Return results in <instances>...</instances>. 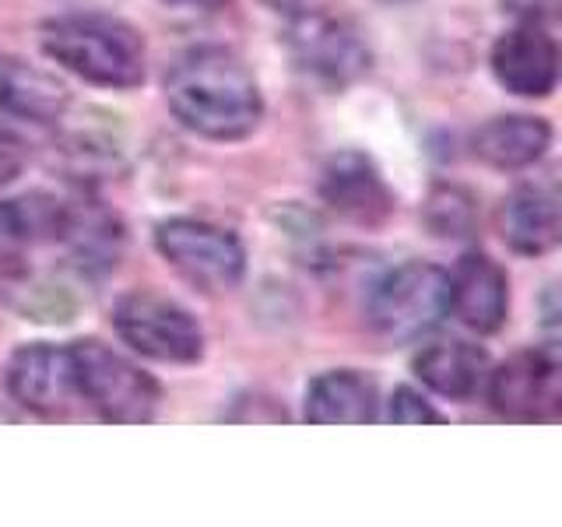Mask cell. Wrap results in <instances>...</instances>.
<instances>
[{
    "label": "cell",
    "mask_w": 562,
    "mask_h": 527,
    "mask_svg": "<svg viewBox=\"0 0 562 527\" xmlns=\"http://www.w3.org/2000/svg\"><path fill=\"white\" fill-rule=\"evenodd\" d=\"M492 75L514 96H552L559 81V46L549 35V25L520 22L517 29L499 35L496 46H492Z\"/></svg>",
    "instance_id": "obj_11"
},
{
    "label": "cell",
    "mask_w": 562,
    "mask_h": 527,
    "mask_svg": "<svg viewBox=\"0 0 562 527\" xmlns=\"http://www.w3.org/2000/svg\"><path fill=\"white\" fill-rule=\"evenodd\" d=\"M366 316L383 338L412 341L450 316V274L436 264L408 260L386 271L369 292Z\"/></svg>",
    "instance_id": "obj_5"
},
{
    "label": "cell",
    "mask_w": 562,
    "mask_h": 527,
    "mask_svg": "<svg viewBox=\"0 0 562 527\" xmlns=\"http://www.w3.org/2000/svg\"><path fill=\"white\" fill-rule=\"evenodd\" d=\"M415 377L450 401H471L485 386L488 359L468 341H432L415 356Z\"/></svg>",
    "instance_id": "obj_17"
},
{
    "label": "cell",
    "mask_w": 562,
    "mask_h": 527,
    "mask_svg": "<svg viewBox=\"0 0 562 527\" xmlns=\"http://www.w3.org/2000/svg\"><path fill=\"white\" fill-rule=\"evenodd\" d=\"M386 4H408V0H386Z\"/></svg>",
    "instance_id": "obj_24"
},
{
    "label": "cell",
    "mask_w": 562,
    "mask_h": 527,
    "mask_svg": "<svg viewBox=\"0 0 562 527\" xmlns=\"http://www.w3.org/2000/svg\"><path fill=\"white\" fill-rule=\"evenodd\" d=\"M49 60L102 88H137L145 81V40L113 14H64L43 25Z\"/></svg>",
    "instance_id": "obj_2"
},
{
    "label": "cell",
    "mask_w": 562,
    "mask_h": 527,
    "mask_svg": "<svg viewBox=\"0 0 562 527\" xmlns=\"http://www.w3.org/2000/svg\"><path fill=\"white\" fill-rule=\"evenodd\" d=\"M450 274V313L474 334H496L509 313V281L488 254H464Z\"/></svg>",
    "instance_id": "obj_12"
},
{
    "label": "cell",
    "mask_w": 562,
    "mask_h": 527,
    "mask_svg": "<svg viewBox=\"0 0 562 527\" xmlns=\"http://www.w3.org/2000/svg\"><path fill=\"white\" fill-rule=\"evenodd\" d=\"M488 404L506 422L535 426L555 422L562 408V373L549 348H527L506 359L496 373H488Z\"/></svg>",
    "instance_id": "obj_8"
},
{
    "label": "cell",
    "mask_w": 562,
    "mask_h": 527,
    "mask_svg": "<svg viewBox=\"0 0 562 527\" xmlns=\"http://www.w3.org/2000/svg\"><path fill=\"white\" fill-rule=\"evenodd\" d=\"M503 11L527 25H552L559 18V0H503Z\"/></svg>",
    "instance_id": "obj_21"
},
{
    "label": "cell",
    "mask_w": 562,
    "mask_h": 527,
    "mask_svg": "<svg viewBox=\"0 0 562 527\" xmlns=\"http://www.w3.org/2000/svg\"><path fill=\"white\" fill-rule=\"evenodd\" d=\"M70 359H75L78 397L102 422L137 426V422L155 418L162 391H158V383L140 366L123 359L120 351H113L110 345H102L95 338L70 345Z\"/></svg>",
    "instance_id": "obj_3"
},
{
    "label": "cell",
    "mask_w": 562,
    "mask_h": 527,
    "mask_svg": "<svg viewBox=\"0 0 562 527\" xmlns=\"http://www.w3.org/2000/svg\"><path fill=\"white\" fill-rule=\"evenodd\" d=\"M268 4H274V8H292V4H299V0H268Z\"/></svg>",
    "instance_id": "obj_23"
},
{
    "label": "cell",
    "mask_w": 562,
    "mask_h": 527,
    "mask_svg": "<svg viewBox=\"0 0 562 527\" xmlns=\"http://www.w3.org/2000/svg\"><path fill=\"white\" fill-rule=\"evenodd\" d=\"M29 162V148L25 141L18 137L8 123H0V187H8L11 180H18L22 176Z\"/></svg>",
    "instance_id": "obj_20"
},
{
    "label": "cell",
    "mask_w": 562,
    "mask_h": 527,
    "mask_svg": "<svg viewBox=\"0 0 562 527\" xmlns=\"http://www.w3.org/2000/svg\"><path fill=\"white\" fill-rule=\"evenodd\" d=\"M70 105L67 85L14 53H0V110L32 123H57Z\"/></svg>",
    "instance_id": "obj_14"
},
{
    "label": "cell",
    "mask_w": 562,
    "mask_h": 527,
    "mask_svg": "<svg viewBox=\"0 0 562 527\" xmlns=\"http://www.w3.org/2000/svg\"><path fill=\"white\" fill-rule=\"evenodd\" d=\"M376 383L356 369H334L310 383L306 422L313 426H366L376 418Z\"/></svg>",
    "instance_id": "obj_15"
},
{
    "label": "cell",
    "mask_w": 562,
    "mask_h": 527,
    "mask_svg": "<svg viewBox=\"0 0 562 527\" xmlns=\"http://www.w3.org/2000/svg\"><path fill=\"white\" fill-rule=\"evenodd\" d=\"M386 418L397 422V426H422V422H432L436 426V422H443V415H439L418 391H412V386H397L391 397V408H386Z\"/></svg>",
    "instance_id": "obj_19"
},
{
    "label": "cell",
    "mask_w": 562,
    "mask_h": 527,
    "mask_svg": "<svg viewBox=\"0 0 562 527\" xmlns=\"http://www.w3.org/2000/svg\"><path fill=\"white\" fill-rule=\"evenodd\" d=\"M113 327L137 356L155 362H198L204 356V330L193 313L169 295L127 292L113 310Z\"/></svg>",
    "instance_id": "obj_6"
},
{
    "label": "cell",
    "mask_w": 562,
    "mask_h": 527,
    "mask_svg": "<svg viewBox=\"0 0 562 527\" xmlns=\"http://www.w3.org/2000/svg\"><path fill=\"white\" fill-rule=\"evenodd\" d=\"M426 225L439 239H471L479 225V208L464 187L439 183L426 201Z\"/></svg>",
    "instance_id": "obj_18"
},
{
    "label": "cell",
    "mask_w": 562,
    "mask_h": 527,
    "mask_svg": "<svg viewBox=\"0 0 562 527\" xmlns=\"http://www.w3.org/2000/svg\"><path fill=\"white\" fill-rule=\"evenodd\" d=\"M321 198L338 218L351 225H383L394 215V193L376 162L362 152H338L321 172Z\"/></svg>",
    "instance_id": "obj_10"
},
{
    "label": "cell",
    "mask_w": 562,
    "mask_h": 527,
    "mask_svg": "<svg viewBox=\"0 0 562 527\" xmlns=\"http://www.w3.org/2000/svg\"><path fill=\"white\" fill-rule=\"evenodd\" d=\"M166 4H176V8H193V11H218L225 8L228 0H166Z\"/></svg>",
    "instance_id": "obj_22"
},
{
    "label": "cell",
    "mask_w": 562,
    "mask_h": 527,
    "mask_svg": "<svg viewBox=\"0 0 562 527\" xmlns=\"http://www.w3.org/2000/svg\"><path fill=\"white\" fill-rule=\"evenodd\" d=\"M474 155L496 169H524L535 166L538 158L552 145V127L541 116L509 113L492 116L474 131Z\"/></svg>",
    "instance_id": "obj_16"
},
{
    "label": "cell",
    "mask_w": 562,
    "mask_h": 527,
    "mask_svg": "<svg viewBox=\"0 0 562 527\" xmlns=\"http://www.w3.org/2000/svg\"><path fill=\"white\" fill-rule=\"evenodd\" d=\"M166 102L187 131L211 141H239L254 134L263 116L254 70L225 46L180 53L166 75Z\"/></svg>",
    "instance_id": "obj_1"
},
{
    "label": "cell",
    "mask_w": 562,
    "mask_h": 527,
    "mask_svg": "<svg viewBox=\"0 0 562 527\" xmlns=\"http://www.w3.org/2000/svg\"><path fill=\"white\" fill-rule=\"evenodd\" d=\"M285 46L299 75L327 92H341L373 64L359 25L334 11H299L285 29Z\"/></svg>",
    "instance_id": "obj_4"
},
{
    "label": "cell",
    "mask_w": 562,
    "mask_h": 527,
    "mask_svg": "<svg viewBox=\"0 0 562 527\" xmlns=\"http://www.w3.org/2000/svg\"><path fill=\"white\" fill-rule=\"evenodd\" d=\"M8 391L22 408L43 418H64L78 397L70 345H22L8 366Z\"/></svg>",
    "instance_id": "obj_9"
},
{
    "label": "cell",
    "mask_w": 562,
    "mask_h": 527,
    "mask_svg": "<svg viewBox=\"0 0 562 527\" xmlns=\"http://www.w3.org/2000/svg\"><path fill=\"white\" fill-rule=\"evenodd\" d=\"M499 233L509 250L541 257L559 246L562 218L559 193L552 183H520L499 208Z\"/></svg>",
    "instance_id": "obj_13"
},
{
    "label": "cell",
    "mask_w": 562,
    "mask_h": 527,
    "mask_svg": "<svg viewBox=\"0 0 562 527\" xmlns=\"http://www.w3.org/2000/svg\"><path fill=\"white\" fill-rule=\"evenodd\" d=\"M155 246L193 289L201 292H228L246 274L243 243L201 218H169L155 225Z\"/></svg>",
    "instance_id": "obj_7"
}]
</instances>
